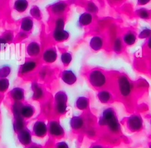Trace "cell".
I'll return each instance as SVG.
<instances>
[{
  "label": "cell",
  "mask_w": 151,
  "mask_h": 148,
  "mask_svg": "<svg viewBox=\"0 0 151 148\" xmlns=\"http://www.w3.org/2000/svg\"><path fill=\"white\" fill-rule=\"evenodd\" d=\"M9 95L14 101H21L24 98V90L21 87H15L10 91Z\"/></svg>",
  "instance_id": "obj_24"
},
{
  "label": "cell",
  "mask_w": 151,
  "mask_h": 148,
  "mask_svg": "<svg viewBox=\"0 0 151 148\" xmlns=\"http://www.w3.org/2000/svg\"><path fill=\"white\" fill-rule=\"evenodd\" d=\"M146 46L148 50L151 51V35L148 38H147L146 42Z\"/></svg>",
  "instance_id": "obj_41"
},
{
  "label": "cell",
  "mask_w": 151,
  "mask_h": 148,
  "mask_svg": "<svg viewBox=\"0 0 151 148\" xmlns=\"http://www.w3.org/2000/svg\"><path fill=\"white\" fill-rule=\"evenodd\" d=\"M29 6V2L28 0H15L12 8L18 13L22 14L25 12Z\"/></svg>",
  "instance_id": "obj_22"
},
{
  "label": "cell",
  "mask_w": 151,
  "mask_h": 148,
  "mask_svg": "<svg viewBox=\"0 0 151 148\" xmlns=\"http://www.w3.org/2000/svg\"><path fill=\"white\" fill-rule=\"evenodd\" d=\"M46 70V68H42L40 70L39 73V75L42 79L45 78L48 75V71Z\"/></svg>",
  "instance_id": "obj_39"
},
{
  "label": "cell",
  "mask_w": 151,
  "mask_h": 148,
  "mask_svg": "<svg viewBox=\"0 0 151 148\" xmlns=\"http://www.w3.org/2000/svg\"><path fill=\"white\" fill-rule=\"evenodd\" d=\"M90 98L86 96H79L75 102V107L83 112L90 110Z\"/></svg>",
  "instance_id": "obj_16"
},
{
  "label": "cell",
  "mask_w": 151,
  "mask_h": 148,
  "mask_svg": "<svg viewBox=\"0 0 151 148\" xmlns=\"http://www.w3.org/2000/svg\"><path fill=\"white\" fill-rule=\"evenodd\" d=\"M122 40L124 44L127 46H132L135 44L137 40V35L134 31L129 29L124 32Z\"/></svg>",
  "instance_id": "obj_18"
},
{
  "label": "cell",
  "mask_w": 151,
  "mask_h": 148,
  "mask_svg": "<svg viewBox=\"0 0 151 148\" xmlns=\"http://www.w3.org/2000/svg\"><path fill=\"white\" fill-rule=\"evenodd\" d=\"M32 132L37 137H44L48 133L47 125L43 120H37L33 125Z\"/></svg>",
  "instance_id": "obj_13"
},
{
  "label": "cell",
  "mask_w": 151,
  "mask_h": 148,
  "mask_svg": "<svg viewBox=\"0 0 151 148\" xmlns=\"http://www.w3.org/2000/svg\"><path fill=\"white\" fill-rule=\"evenodd\" d=\"M96 97L99 101L104 104H109L117 101L114 93L111 89L109 88L97 91Z\"/></svg>",
  "instance_id": "obj_8"
},
{
  "label": "cell",
  "mask_w": 151,
  "mask_h": 148,
  "mask_svg": "<svg viewBox=\"0 0 151 148\" xmlns=\"http://www.w3.org/2000/svg\"><path fill=\"white\" fill-rule=\"evenodd\" d=\"M68 96L63 90L57 91L54 97V113L58 116L65 114L67 111Z\"/></svg>",
  "instance_id": "obj_5"
},
{
  "label": "cell",
  "mask_w": 151,
  "mask_h": 148,
  "mask_svg": "<svg viewBox=\"0 0 151 148\" xmlns=\"http://www.w3.org/2000/svg\"><path fill=\"white\" fill-rule=\"evenodd\" d=\"M65 18L63 16L57 17L54 21V29H64Z\"/></svg>",
  "instance_id": "obj_31"
},
{
  "label": "cell",
  "mask_w": 151,
  "mask_h": 148,
  "mask_svg": "<svg viewBox=\"0 0 151 148\" xmlns=\"http://www.w3.org/2000/svg\"><path fill=\"white\" fill-rule=\"evenodd\" d=\"M8 42H6V41L2 37L0 36V51H4L8 45Z\"/></svg>",
  "instance_id": "obj_37"
},
{
  "label": "cell",
  "mask_w": 151,
  "mask_h": 148,
  "mask_svg": "<svg viewBox=\"0 0 151 148\" xmlns=\"http://www.w3.org/2000/svg\"><path fill=\"white\" fill-rule=\"evenodd\" d=\"M18 139L19 142L24 146H28L31 143L32 136L31 133L29 130L24 127L18 132Z\"/></svg>",
  "instance_id": "obj_17"
},
{
  "label": "cell",
  "mask_w": 151,
  "mask_h": 148,
  "mask_svg": "<svg viewBox=\"0 0 151 148\" xmlns=\"http://www.w3.org/2000/svg\"><path fill=\"white\" fill-rule=\"evenodd\" d=\"M93 15L87 11L81 13L78 18L77 24L79 27H86L91 24L93 22Z\"/></svg>",
  "instance_id": "obj_21"
},
{
  "label": "cell",
  "mask_w": 151,
  "mask_h": 148,
  "mask_svg": "<svg viewBox=\"0 0 151 148\" xmlns=\"http://www.w3.org/2000/svg\"><path fill=\"white\" fill-rule=\"evenodd\" d=\"M113 1H115V2H120V1H122L123 0H113Z\"/></svg>",
  "instance_id": "obj_45"
},
{
  "label": "cell",
  "mask_w": 151,
  "mask_h": 148,
  "mask_svg": "<svg viewBox=\"0 0 151 148\" xmlns=\"http://www.w3.org/2000/svg\"><path fill=\"white\" fill-rule=\"evenodd\" d=\"M29 146L28 147V148H41V147L38 144H29L28 145Z\"/></svg>",
  "instance_id": "obj_42"
},
{
  "label": "cell",
  "mask_w": 151,
  "mask_h": 148,
  "mask_svg": "<svg viewBox=\"0 0 151 148\" xmlns=\"http://www.w3.org/2000/svg\"><path fill=\"white\" fill-rule=\"evenodd\" d=\"M149 123H150V127H151V115L149 116Z\"/></svg>",
  "instance_id": "obj_43"
},
{
  "label": "cell",
  "mask_w": 151,
  "mask_h": 148,
  "mask_svg": "<svg viewBox=\"0 0 151 148\" xmlns=\"http://www.w3.org/2000/svg\"><path fill=\"white\" fill-rule=\"evenodd\" d=\"M28 37V33L26 32H24L23 31H19L17 34V36H16V38L18 40H20V41H22L23 40H25L26 39L27 37Z\"/></svg>",
  "instance_id": "obj_36"
},
{
  "label": "cell",
  "mask_w": 151,
  "mask_h": 148,
  "mask_svg": "<svg viewBox=\"0 0 151 148\" xmlns=\"http://www.w3.org/2000/svg\"><path fill=\"white\" fill-rule=\"evenodd\" d=\"M89 46L91 50L95 51H99L104 46V40L100 35H94L89 41Z\"/></svg>",
  "instance_id": "obj_19"
},
{
  "label": "cell",
  "mask_w": 151,
  "mask_h": 148,
  "mask_svg": "<svg viewBox=\"0 0 151 148\" xmlns=\"http://www.w3.org/2000/svg\"><path fill=\"white\" fill-rule=\"evenodd\" d=\"M151 0H137V4L140 6H144L149 4Z\"/></svg>",
  "instance_id": "obj_40"
},
{
  "label": "cell",
  "mask_w": 151,
  "mask_h": 148,
  "mask_svg": "<svg viewBox=\"0 0 151 148\" xmlns=\"http://www.w3.org/2000/svg\"><path fill=\"white\" fill-rule=\"evenodd\" d=\"M1 36L6 41L8 44L12 42L14 39V34L11 30H6L4 31Z\"/></svg>",
  "instance_id": "obj_34"
},
{
  "label": "cell",
  "mask_w": 151,
  "mask_h": 148,
  "mask_svg": "<svg viewBox=\"0 0 151 148\" xmlns=\"http://www.w3.org/2000/svg\"><path fill=\"white\" fill-rule=\"evenodd\" d=\"M25 52L27 55L31 58L39 57L41 53V47L40 44L35 41H31L26 46Z\"/></svg>",
  "instance_id": "obj_11"
},
{
  "label": "cell",
  "mask_w": 151,
  "mask_h": 148,
  "mask_svg": "<svg viewBox=\"0 0 151 148\" xmlns=\"http://www.w3.org/2000/svg\"><path fill=\"white\" fill-rule=\"evenodd\" d=\"M34 27V21L30 16L23 17L20 21V29L21 31L29 33Z\"/></svg>",
  "instance_id": "obj_20"
},
{
  "label": "cell",
  "mask_w": 151,
  "mask_h": 148,
  "mask_svg": "<svg viewBox=\"0 0 151 148\" xmlns=\"http://www.w3.org/2000/svg\"><path fill=\"white\" fill-rule=\"evenodd\" d=\"M123 49V42L121 38L117 37L113 43V50L114 52L117 54H120L122 52Z\"/></svg>",
  "instance_id": "obj_27"
},
{
  "label": "cell",
  "mask_w": 151,
  "mask_h": 148,
  "mask_svg": "<svg viewBox=\"0 0 151 148\" xmlns=\"http://www.w3.org/2000/svg\"><path fill=\"white\" fill-rule=\"evenodd\" d=\"M31 90L32 91V97L34 99H41L44 96V90L43 88L37 82H32L31 84Z\"/></svg>",
  "instance_id": "obj_23"
},
{
  "label": "cell",
  "mask_w": 151,
  "mask_h": 148,
  "mask_svg": "<svg viewBox=\"0 0 151 148\" xmlns=\"http://www.w3.org/2000/svg\"><path fill=\"white\" fill-rule=\"evenodd\" d=\"M151 35V29L147 27H144L140 31L138 37L140 39H147Z\"/></svg>",
  "instance_id": "obj_33"
},
{
  "label": "cell",
  "mask_w": 151,
  "mask_h": 148,
  "mask_svg": "<svg viewBox=\"0 0 151 148\" xmlns=\"http://www.w3.org/2000/svg\"><path fill=\"white\" fill-rule=\"evenodd\" d=\"M11 67L9 65L4 64L0 66V78H6L11 73Z\"/></svg>",
  "instance_id": "obj_29"
},
{
  "label": "cell",
  "mask_w": 151,
  "mask_h": 148,
  "mask_svg": "<svg viewBox=\"0 0 151 148\" xmlns=\"http://www.w3.org/2000/svg\"><path fill=\"white\" fill-rule=\"evenodd\" d=\"M114 89H111L114 93L117 101H121L131 110L133 103L134 85L128 76L125 74L120 73L117 75L114 81Z\"/></svg>",
  "instance_id": "obj_2"
},
{
  "label": "cell",
  "mask_w": 151,
  "mask_h": 148,
  "mask_svg": "<svg viewBox=\"0 0 151 148\" xmlns=\"http://www.w3.org/2000/svg\"><path fill=\"white\" fill-rule=\"evenodd\" d=\"M109 145L100 142V141H97L91 144L89 148H111Z\"/></svg>",
  "instance_id": "obj_35"
},
{
  "label": "cell",
  "mask_w": 151,
  "mask_h": 148,
  "mask_svg": "<svg viewBox=\"0 0 151 148\" xmlns=\"http://www.w3.org/2000/svg\"><path fill=\"white\" fill-rule=\"evenodd\" d=\"M130 133H139L144 129L143 120L139 113H134L129 116L124 117L120 121Z\"/></svg>",
  "instance_id": "obj_4"
},
{
  "label": "cell",
  "mask_w": 151,
  "mask_h": 148,
  "mask_svg": "<svg viewBox=\"0 0 151 148\" xmlns=\"http://www.w3.org/2000/svg\"><path fill=\"white\" fill-rule=\"evenodd\" d=\"M48 133L55 139H61L65 136V131L58 120L53 119L49 121L48 124Z\"/></svg>",
  "instance_id": "obj_7"
},
{
  "label": "cell",
  "mask_w": 151,
  "mask_h": 148,
  "mask_svg": "<svg viewBox=\"0 0 151 148\" xmlns=\"http://www.w3.org/2000/svg\"><path fill=\"white\" fill-rule=\"evenodd\" d=\"M38 66V61L35 58H29L26 60L19 67L18 74L21 75H28L36 70Z\"/></svg>",
  "instance_id": "obj_9"
},
{
  "label": "cell",
  "mask_w": 151,
  "mask_h": 148,
  "mask_svg": "<svg viewBox=\"0 0 151 148\" xmlns=\"http://www.w3.org/2000/svg\"><path fill=\"white\" fill-rule=\"evenodd\" d=\"M97 126L104 132L107 140H111L113 142L123 137L121 123L119 120L116 110L112 107L103 110L99 116Z\"/></svg>",
  "instance_id": "obj_1"
},
{
  "label": "cell",
  "mask_w": 151,
  "mask_h": 148,
  "mask_svg": "<svg viewBox=\"0 0 151 148\" xmlns=\"http://www.w3.org/2000/svg\"><path fill=\"white\" fill-rule=\"evenodd\" d=\"M55 148H69V146L65 142L61 141L55 144Z\"/></svg>",
  "instance_id": "obj_38"
},
{
  "label": "cell",
  "mask_w": 151,
  "mask_h": 148,
  "mask_svg": "<svg viewBox=\"0 0 151 148\" xmlns=\"http://www.w3.org/2000/svg\"><path fill=\"white\" fill-rule=\"evenodd\" d=\"M135 14L137 17L143 19H147L150 17V13L149 11L145 8H140L136 9Z\"/></svg>",
  "instance_id": "obj_28"
},
{
  "label": "cell",
  "mask_w": 151,
  "mask_h": 148,
  "mask_svg": "<svg viewBox=\"0 0 151 148\" xmlns=\"http://www.w3.org/2000/svg\"><path fill=\"white\" fill-rule=\"evenodd\" d=\"M148 147L151 148V141L148 143Z\"/></svg>",
  "instance_id": "obj_44"
},
{
  "label": "cell",
  "mask_w": 151,
  "mask_h": 148,
  "mask_svg": "<svg viewBox=\"0 0 151 148\" xmlns=\"http://www.w3.org/2000/svg\"><path fill=\"white\" fill-rule=\"evenodd\" d=\"M73 60L72 54L69 51H63L60 55V60L64 67L70 65Z\"/></svg>",
  "instance_id": "obj_25"
},
{
  "label": "cell",
  "mask_w": 151,
  "mask_h": 148,
  "mask_svg": "<svg viewBox=\"0 0 151 148\" xmlns=\"http://www.w3.org/2000/svg\"><path fill=\"white\" fill-rule=\"evenodd\" d=\"M86 77L90 86L97 91L109 88L110 85L111 79L109 75L100 68L90 69L87 71Z\"/></svg>",
  "instance_id": "obj_3"
},
{
  "label": "cell",
  "mask_w": 151,
  "mask_h": 148,
  "mask_svg": "<svg viewBox=\"0 0 151 148\" xmlns=\"http://www.w3.org/2000/svg\"><path fill=\"white\" fill-rule=\"evenodd\" d=\"M29 15L32 19L36 20H40L42 18L41 11L40 7L36 5H34L30 8Z\"/></svg>",
  "instance_id": "obj_26"
},
{
  "label": "cell",
  "mask_w": 151,
  "mask_h": 148,
  "mask_svg": "<svg viewBox=\"0 0 151 148\" xmlns=\"http://www.w3.org/2000/svg\"><path fill=\"white\" fill-rule=\"evenodd\" d=\"M70 37V33L65 29H54L52 32V38L57 42H63Z\"/></svg>",
  "instance_id": "obj_15"
},
{
  "label": "cell",
  "mask_w": 151,
  "mask_h": 148,
  "mask_svg": "<svg viewBox=\"0 0 151 148\" xmlns=\"http://www.w3.org/2000/svg\"><path fill=\"white\" fill-rule=\"evenodd\" d=\"M61 80L67 85H71L76 83L77 80V77L76 73L71 70H64L60 73Z\"/></svg>",
  "instance_id": "obj_14"
},
{
  "label": "cell",
  "mask_w": 151,
  "mask_h": 148,
  "mask_svg": "<svg viewBox=\"0 0 151 148\" xmlns=\"http://www.w3.org/2000/svg\"><path fill=\"white\" fill-rule=\"evenodd\" d=\"M68 8V4L65 1H58L49 6L48 9L50 13L56 17L63 16Z\"/></svg>",
  "instance_id": "obj_10"
},
{
  "label": "cell",
  "mask_w": 151,
  "mask_h": 148,
  "mask_svg": "<svg viewBox=\"0 0 151 148\" xmlns=\"http://www.w3.org/2000/svg\"><path fill=\"white\" fill-rule=\"evenodd\" d=\"M41 57L42 60L45 63L52 64L57 59V51L54 47H48L43 51L41 54Z\"/></svg>",
  "instance_id": "obj_12"
},
{
  "label": "cell",
  "mask_w": 151,
  "mask_h": 148,
  "mask_svg": "<svg viewBox=\"0 0 151 148\" xmlns=\"http://www.w3.org/2000/svg\"><path fill=\"white\" fill-rule=\"evenodd\" d=\"M86 112L79 115L73 116L70 120V126L73 133L80 134H84L87 125Z\"/></svg>",
  "instance_id": "obj_6"
},
{
  "label": "cell",
  "mask_w": 151,
  "mask_h": 148,
  "mask_svg": "<svg viewBox=\"0 0 151 148\" xmlns=\"http://www.w3.org/2000/svg\"><path fill=\"white\" fill-rule=\"evenodd\" d=\"M86 10L87 12L93 14H96L98 11L99 8L97 5L93 1H88L86 5Z\"/></svg>",
  "instance_id": "obj_30"
},
{
  "label": "cell",
  "mask_w": 151,
  "mask_h": 148,
  "mask_svg": "<svg viewBox=\"0 0 151 148\" xmlns=\"http://www.w3.org/2000/svg\"><path fill=\"white\" fill-rule=\"evenodd\" d=\"M9 81L7 78H0V92H5L9 87Z\"/></svg>",
  "instance_id": "obj_32"
}]
</instances>
